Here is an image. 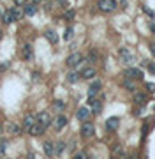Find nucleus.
I'll return each mask as SVG.
<instances>
[{
	"label": "nucleus",
	"mask_w": 155,
	"mask_h": 159,
	"mask_svg": "<svg viewBox=\"0 0 155 159\" xmlns=\"http://www.w3.org/2000/svg\"><path fill=\"white\" fill-rule=\"evenodd\" d=\"M97 6L102 13H111L116 9V0H99Z\"/></svg>",
	"instance_id": "nucleus-1"
},
{
	"label": "nucleus",
	"mask_w": 155,
	"mask_h": 159,
	"mask_svg": "<svg viewBox=\"0 0 155 159\" xmlns=\"http://www.w3.org/2000/svg\"><path fill=\"white\" fill-rule=\"evenodd\" d=\"M93 133H95L93 124H90L88 120L83 122V126H81V136H83V138H92V136H93Z\"/></svg>",
	"instance_id": "nucleus-2"
},
{
	"label": "nucleus",
	"mask_w": 155,
	"mask_h": 159,
	"mask_svg": "<svg viewBox=\"0 0 155 159\" xmlns=\"http://www.w3.org/2000/svg\"><path fill=\"white\" fill-rule=\"evenodd\" d=\"M83 62V57H81V53H70L69 57H67V65L69 67H76Z\"/></svg>",
	"instance_id": "nucleus-3"
},
{
	"label": "nucleus",
	"mask_w": 155,
	"mask_h": 159,
	"mask_svg": "<svg viewBox=\"0 0 155 159\" xmlns=\"http://www.w3.org/2000/svg\"><path fill=\"white\" fill-rule=\"evenodd\" d=\"M125 76L129 80H143V71H141V69H136V67H129L125 71Z\"/></svg>",
	"instance_id": "nucleus-4"
},
{
	"label": "nucleus",
	"mask_w": 155,
	"mask_h": 159,
	"mask_svg": "<svg viewBox=\"0 0 155 159\" xmlns=\"http://www.w3.org/2000/svg\"><path fill=\"white\" fill-rule=\"evenodd\" d=\"M88 104L92 106V111H93L95 115L100 113V110H102V103L99 101V99H95V97H88Z\"/></svg>",
	"instance_id": "nucleus-5"
},
{
	"label": "nucleus",
	"mask_w": 155,
	"mask_h": 159,
	"mask_svg": "<svg viewBox=\"0 0 155 159\" xmlns=\"http://www.w3.org/2000/svg\"><path fill=\"white\" fill-rule=\"evenodd\" d=\"M21 57L25 58V60H34V48L30 46V44H25L23 46V50H21Z\"/></svg>",
	"instance_id": "nucleus-6"
},
{
	"label": "nucleus",
	"mask_w": 155,
	"mask_h": 159,
	"mask_svg": "<svg viewBox=\"0 0 155 159\" xmlns=\"http://www.w3.org/2000/svg\"><path fill=\"white\" fill-rule=\"evenodd\" d=\"M35 118H37V122L41 124V126H44V127H48L49 124H51V117H49V113H46V111H41Z\"/></svg>",
	"instance_id": "nucleus-7"
},
{
	"label": "nucleus",
	"mask_w": 155,
	"mask_h": 159,
	"mask_svg": "<svg viewBox=\"0 0 155 159\" xmlns=\"http://www.w3.org/2000/svg\"><path fill=\"white\" fill-rule=\"evenodd\" d=\"M120 57H122V60L125 62V64H132L134 62V57H132V53L127 50V48H120Z\"/></svg>",
	"instance_id": "nucleus-8"
},
{
	"label": "nucleus",
	"mask_w": 155,
	"mask_h": 159,
	"mask_svg": "<svg viewBox=\"0 0 155 159\" xmlns=\"http://www.w3.org/2000/svg\"><path fill=\"white\" fill-rule=\"evenodd\" d=\"M53 126H55V129H63L65 126H67V117L65 115H58L56 118H53Z\"/></svg>",
	"instance_id": "nucleus-9"
},
{
	"label": "nucleus",
	"mask_w": 155,
	"mask_h": 159,
	"mask_svg": "<svg viewBox=\"0 0 155 159\" xmlns=\"http://www.w3.org/2000/svg\"><path fill=\"white\" fill-rule=\"evenodd\" d=\"M23 13L27 16H34L37 13V6H35L34 2H27L25 6H23Z\"/></svg>",
	"instance_id": "nucleus-10"
},
{
	"label": "nucleus",
	"mask_w": 155,
	"mask_h": 159,
	"mask_svg": "<svg viewBox=\"0 0 155 159\" xmlns=\"http://www.w3.org/2000/svg\"><path fill=\"white\" fill-rule=\"evenodd\" d=\"M76 117L79 118V120H81V122H86V120L90 118V110H88V108H85V106H83V108H79V110H78Z\"/></svg>",
	"instance_id": "nucleus-11"
},
{
	"label": "nucleus",
	"mask_w": 155,
	"mask_h": 159,
	"mask_svg": "<svg viewBox=\"0 0 155 159\" xmlns=\"http://www.w3.org/2000/svg\"><path fill=\"white\" fill-rule=\"evenodd\" d=\"M93 76H97L95 67H85L83 71H81V78H85V80H92Z\"/></svg>",
	"instance_id": "nucleus-12"
},
{
	"label": "nucleus",
	"mask_w": 155,
	"mask_h": 159,
	"mask_svg": "<svg viewBox=\"0 0 155 159\" xmlns=\"http://www.w3.org/2000/svg\"><path fill=\"white\" fill-rule=\"evenodd\" d=\"M100 87H102L100 81H93V83L90 85V88H88V97H95V95L100 92Z\"/></svg>",
	"instance_id": "nucleus-13"
},
{
	"label": "nucleus",
	"mask_w": 155,
	"mask_h": 159,
	"mask_svg": "<svg viewBox=\"0 0 155 159\" xmlns=\"http://www.w3.org/2000/svg\"><path fill=\"white\" fill-rule=\"evenodd\" d=\"M35 122H37V118H35V117L25 115V118H23V129H25V131H30V127H32Z\"/></svg>",
	"instance_id": "nucleus-14"
},
{
	"label": "nucleus",
	"mask_w": 155,
	"mask_h": 159,
	"mask_svg": "<svg viewBox=\"0 0 155 159\" xmlns=\"http://www.w3.org/2000/svg\"><path fill=\"white\" fill-rule=\"evenodd\" d=\"M118 124H120L118 117H109V118L106 120V127H108L109 131H115L116 127H118Z\"/></svg>",
	"instance_id": "nucleus-15"
},
{
	"label": "nucleus",
	"mask_w": 155,
	"mask_h": 159,
	"mask_svg": "<svg viewBox=\"0 0 155 159\" xmlns=\"http://www.w3.org/2000/svg\"><path fill=\"white\" fill-rule=\"evenodd\" d=\"M44 129H46L44 126H41L39 122H35L34 126L30 127V131H28V133H30L32 136H39V134H42V133H44Z\"/></svg>",
	"instance_id": "nucleus-16"
},
{
	"label": "nucleus",
	"mask_w": 155,
	"mask_h": 159,
	"mask_svg": "<svg viewBox=\"0 0 155 159\" xmlns=\"http://www.w3.org/2000/svg\"><path fill=\"white\" fill-rule=\"evenodd\" d=\"M9 11H11V14H13V20H14V21L21 20V16L25 14V13H23V7H21V6H16V7L9 9Z\"/></svg>",
	"instance_id": "nucleus-17"
},
{
	"label": "nucleus",
	"mask_w": 155,
	"mask_h": 159,
	"mask_svg": "<svg viewBox=\"0 0 155 159\" xmlns=\"http://www.w3.org/2000/svg\"><path fill=\"white\" fill-rule=\"evenodd\" d=\"M146 94H143V92H138V94H134V103L138 104V106H143L145 103H146Z\"/></svg>",
	"instance_id": "nucleus-18"
},
{
	"label": "nucleus",
	"mask_w": 155,
	"mask_h": 159,
	"mask_svg": "<svg viewBox=\"0 0 155 159\" xmlns=\"http://www.w3.org/2000/svg\"><path fill=\"white\" fill-rule=\"evenodd\" d=\"M44 36H46V39H48L49 43H58V36H56V32L55 30H48V32H46V34H44Z\"/></svg>",
	"instance_id": "nucleus-19"
},
{
	"label": "nucleus",
	"mask_w": 155,
	"mask_h": 159,
	"mask_svg": "<svg viewBox=\"0 0 155 159\" xmlns=\"http://www.w3.org/2000/svg\"><path fill=\"white\" fill-rule=\"evenodd\" d=\"M44 152H46V156H49V157H51V156H55V154H56V152H55V145L49 143V142H46V143H44Z\"/></svg>",
	"instance_id": "nucleus-20"
},
{
	"label": "nucleus",
	"mask_w": 155,
	"mask_h": 159,
	"mask_svg": "<svg viewBox=\"0 0 155 159\" xmlns=\"http://www.w3.org/2000/svg\"><path fill=\"white\" fill-rule=\"evenodd\" d=\"M7 131H9V133H11V134H20V127H18V126H16V124H9V126H7Z\"/></svg>",
	"instance_id": "nucleus-21"
},
{
	"label": "nucleus",
	"mask_w": 155,
	"mask_h": 159,
	"mask_svg": "<svg viewBox=\"0 0 155 159\" xmlns=\"http://www.w3.org/2000/svg\"><path fill=\"white\" fill-rule=\"evenodd\" d=\"M78 80H79V74H78V72H69V74H67V81H69V83H76Z\"/></svg>",
	"instance_id": "nucleus-22"
},
{
	"label": "nucleus",
	"mask_w": 155,
	"mask_h": 159,
	"mask_svg": "<svg viewBox=\"0 0 155 159\" xmlns=\"http://www.w3.org/2000/svg\"><path fill=\"white\" fill-rule=\"evenodd\" d=\"M53 108H55L56 111H63V110H65V103L63 101H55L53 103Z\"/></svg>",
	"instance_id": "nucleus-23"
},
{
	"label": "nucleus",
	"mask_w": 155,
	"mask_h": 159,
	"mask_svg": "<svg viewBox=\"0 0 155 159\" xmlns=\"http://www.w3.org/2000/svg\"><path fill=\"white\" fill-rule=\"evenodd\" d=\"M72 36H74V30H72V29H65V32H63V39H65V41H70Z\"/></svg>",
	"instance_id": "nucleus-24"
},
{
	"label": "nucleus",
	"mask_w": 155,
	"mask_h": 159,
	"mask_svg": "<svg viewBox=\"0 0 155 159\" xmlns=\"http://www.w3.org/2000/svg\"><path fill=\"white\" fill-rule=\"evenodd\" d=\"M123 87H125L127 90H130V92H134V90H136V87H134V83H132V81H130L129 78H127L125 81H123Z\"/></svg>",
	"instance_id": "nucleus-25"
},
{
	"label": "nucleus",
	"mask_w": 155,
	"mask_h": 159,
	"mask_svg": "<svg viewBox=\"0 0 155 159\" xmlns=\"http://www.w3.org/2000/svg\"><path fill=\"white\" fill-rule=\"evenodd\" d=\"M2 20H4V23H13L14 20H13V14H11V11H6Z\"/></svg>",
	"instance_id": "nucleus-26"
},
{
	"label": "nucleus",
	"mask_w": 155,
	"mask_h": 159,
	"mask_svg": "<svg viewBox=\"0 0 155 159\" xmlns=\"http://www.w3.org/2000/svg\"><path fill=\"white\" fill-rule=\"evenodd\" d=\"M63 149H65V143H63V142H58V143L55 145V152H56V154H62Z\"/></svg>",
	"instance_id": "nucleus-27"
},
{
	"label": "nucleus",
	"mask_w": 155,
	"mask_h": 159,
	"mask_svg": "<svg viewBox=\"0 0 155 159\" xmlns=\"http://www.w3.org/2000/svg\"><path fill=\"white\" fill-rule=\"evenodd\" d=\"M145 88H146L150 94H155V83H152V81H148L146 85H145Z\"/></svg>",
	"instance_id": "nucleus-28"
},
{
	"label": "nucleus",
	"mask_w": 155,
	"mask_h": 159,
	"mask_svg": "<svg viewBox=\"0 0 155 159\" xmlns=\"http://www.w3.org/2000/svg\"><path fill=\"white\" fill-rule=\"evenodd\" d=\"M97 60V51H90V55H88V62H95Z\"/></svg>",
	"instance_id": "nucleus-29"
},
{
	"label": "nucleus",
	"mask_w": 155,
	"mask_h": 159,
	"mask_svg": "<svg viewBox=\"0 0 155 159\" xmlns=\"http://www.w3.org/2000/svg\"><path fill=\"white\" fill-rule=\"evenodd\" d=\"M74 16H76V13H74V11H72V9H69V11H67V13H65V20H72V18H74Z\"/></svg>",
	"instance_id": "nucleus-30"
},
{
	"label": "nucleus",
	"mask_w": 155,
	"mask_h": 159,
	"mask_svg": "<svg viewBox=\"0 0 155 159\" xmlns=\"http://www.w3.org/2000/svg\"><path fill=\"white\" fill-rule=\"evenodd\" d=\"M148 129H150V122H145L143 129H141V131H143V136H146V134H148Z\"/></svg>",
	"instance_id": "nucleus-31"
},
{
	"label": "nucleus",
	"mask_w": 155,
	"mask_h": 159,
	"mask_svg": "<svg viewBox=\"0 0 155 159\" xmlns=\"http://www.w3.org/2000/svg\"><path fill=\"white\" fill-rule=\"evenodd\" d=\"M146 67H148V71L152 72V74H155V62H148Z\"/></svg>",
	"instance_id": "nucleus-32"
},
{
	"label": "nucleus",
	"mask_w": 155,
	"mask_h": 159,
	"mask_svg": "<svg viewBox=\"0 0 155 159\" xmlns=\"http://www.w3.org/2000/svg\"><path fill=\"white\" fill-rule=\"evenodd\" d=\"M74 159H88V156H86L85 152H79V154H76V156H74Z\"/></svg>",
	"instance_id": "nucleus-33"
},
{
	"label": "nucleus",
	"mask_w": 155,
	"mask_h": 159,
	"mask_svg": "<svg viewBox=\"0 0 155 159\" xmlns=\"http://www.w3.org/2000/svg\"><path fill=\"white\" fill-rule=\"evenodd\" d=\"M7 149V142H0V154H4Z\"/></svg>",
	"instance_id": "nucleus-34"
},
{
	"label": "nucleus",
	"mask_w": 155,
	"mask_h": 159,
	"mask_svg": "<svg viewBox=\"0 0 155 159\" xmlns=\"http://www.w3.org/2000/svg\"><path fill=\"white\" fill-rule=\"evenodd\" d=\"M143 11H145V13H146L148 16H153V11H152V9H148L146 6H145V7H143Z\"/></svg>",
	"instance_id": "nucleus-35"
},
{
	"label": "nucleus",
	"mask_w": 155,
	"mask_h": 159,
	"mask_svg": "<svg viewBox=\"0 0 155 159\" xmlns=\"http://www.w3.org/2000/svg\"><path fill=\"white\" fill-rule=\"evenodd\" d=\"M58 4H60L62 7H67V6H69V0H58Z\"/></svg>",
	"instance_id": "nucleus-36"
},
{
	"label": "nucleus",
	"mask_w": 155,
	"mask_h": 159,
	"mask_svg": "<svg viewBox=\"0 0 155 159\" xmlns=\"http://www.w3.org/2000/svg\"><path fill=\"white\" fill-rule=\"evenodd\" d=\"M150 51H152V55L155 57V43H152V44H150Z\"/></svg>",
	"instance_id": "nucleus-37"
},
{
	"label": "nucleus",
	"mask_w": 155,
	"mask_h": 159,
	"mask_svg": "<svg viewBox=\"0 0 155 159\" xmlns=\"http://www.w3.org/2000/svg\"><path fill=\"white\" fill-rule=\"evenodd\" d=\"M16 2V6H25V0H14Z\"/></svg>",
	"instance_id": "nucleus-38"
},
{
	"label": "nucleus",
	"mask_w": 155,
	"mask_h": 159,
	"mask_svg": "<svg viewBox=\"0 0 155 159\" xmlns=\"http://www.w3.org/2000/svg\"><path fill=\"white\" fill-rule=\"evenodd\" d=\"M150 30H152V32H155V23H150Z\"/></svg>",
	"instance_id": "nucleus-39"
},
{
	"label": "nucleus",
	"mask_w": 155,
	"mask_h": 159,
	"mask_svg": "<svg viewBox=\"0 0 155 159\" xmlns=\"http://www.w3.org/2000/svg\"><path fill=\"white\" fill-rule=\"evenodd\" d=\"M113 159H116V157H113Z\"/></svg>",
	"instance_id": "nucleus-40"
}]
</instances>
